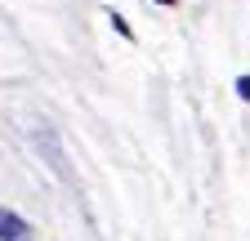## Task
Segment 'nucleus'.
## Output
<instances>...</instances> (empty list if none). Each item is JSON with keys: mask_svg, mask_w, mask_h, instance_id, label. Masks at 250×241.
<instances>
[{"mask_svg": "<svg viewBox=\"0 0 250 241\" xmlns=\"http://www.w3.org/2000/svg\"><path fill=\"white\" fill-rule=\"evenodd\" d=\"M22 232H27V228H22L14 215H0V237H5V241H18Z\"/></svg>", "mask_w": 250, "mask_h": 241, "instance_id": "1", "label": "nucleus"}, {"mask_svg": "<svg viewBox=\"0 0 250 241\" xmlns=\"http://www.w3.org/2000/svg\"><path fill=\"white\" fill-rule=\"evenodd\" d=\"M237 99L250 103V76H237Z\"/></svg>", "mask_w": 250, "mask_h": 241, "instance_id": "2", "label": "nucleus"}, {"mask_svg": "<svg viewBox=\"0 0 250 241\" xmlns=\"http://www.w3.org/2000/svg\"><path fill=\"white\" fill-rule=\"evenodd\" d=\"M107 18H112V27H116V32H121V36H130V22H125L121 14H107Z\"/></svg>", "mask_w": 250, "mask_h": 241, "instance_id": "3", "label": "nucleus"}, {"mask_svg": "<svg viewBox=\"0 0 250 241\" xmlns=\"http://www.w3.org/2000/svg\"><path fill=\"white\" fill-rule=\"evenodd\" d=\"M156 5H174V0H156Z\"/></svg>", "mask_w": 250, "mask_h": 241, "instance_id": "4", "label": "nucleus"}]
</instances>
